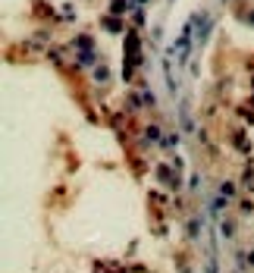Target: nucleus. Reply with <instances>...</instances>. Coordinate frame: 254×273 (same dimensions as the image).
Instances as JSON below:
<instances>
[{"mask_svg":"<svg viewBox=\"0 0 254 273\" xmlns=\"http://www.w3.org/2000/svg\"><path fill=\"white\" fill-rule=\"evenodd\" d=\"M238 273H242V270H238Z\"/></svg>","mask_w":254,"mask_h":273,"instance_id":"nucleus-1","label":"nucleus"}]
</instances>
